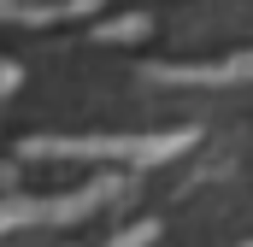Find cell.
Masks as SVG:
<instances>
[{"label":"cell","mask_w":253,"mask_h":247,"mask_svg":"<svg viewBox=\"0 0 253 247\" xmlns=\"http://www.w3.org/2000/svg\"><path fill=\"white\" fill-rule=\"evenodd\" d=\"M200 129H147V135H30L18 141L24 159H94V165H118V171H153L183 159Z\"/></svg>","instance_id":"6da1fadb"},{"label":"cell","mask_w":253,"mask_h":247,"mask_svg":"<svg viewBox=\"0 0 253 247\" xmlns=\"http://www.w3.org/2000/svg\"><path fill=\"white\" fill-rule=\"evenodd\" d=\"M147 82H171V88H242L253 82V47L224 53V59H183V65H141Z\"/></svg>","instance_id":"7a4b0ae2"},{"label":"cell","mask_w":253,"mask_h":247,"mask_svg":"<svg viewBox=\"0 0 253 247\" xmlns=\"http://www.w3.org/2000/svg\"><path fill=\"white\" fill-rule=\"evenodd\" d=\"M106 0H0V24H24V30H53L71 18L100 12Z\"/></svg>","instance_id":"3957f363"},{"label":"cell","mask_w":253,"mask_h":247,"mask_svg":"<svg viewBox=\"0 0 253 247\" xmlns=\"http://www.w3.org/2000/svg\"><path fill=\"white\" fill-rule=\"evenodd\" d=\"M30 224H47V230H59L53 224V194H0V236H12V230H30Z\"/></svg>","instance_id":"277c9868"},{"label":"cell","mask_w":253,"mask_h":247,"mask_svg":"<svg viewBox=\"0 0 253 247\" xmlns=\"http://www.w3.org/2000/svg\"><path fill=\"white\" fill-rule=\"evenodd\" d=\"M147 36H153V18H147V12H118V18L88 24V41H94V47H141Z\"/></svg>","instance_id":"5b68a950"},{"label":"cell","mask_w":253,"mask_h":247,"mask_svg":"<svg viewBox=\"0 0 253 247\" xmlns=\"http://www.w3.org/2000/svg\"><path fill=\"white\" fill-rule=\"evenodd\" d=\"M153 242H159V218H135V224H124L106 247H153Z\"/></svg>","instance_id":"8992f818"},{"label":"cell","mask_w":253,"mask_h":247,"mask_svg":"<svg viewBox=\"0 0 253 247\" xmlns=\"http://www.w3.org/2000/svg\"><path fill=\"white\" fill-rule=\"evenodd\" d=\"M18 88H24V65L0 59V94H18Z\"/></svg>","instance_id":"52a82bcc"},{"label":"cell","mask_w":253,"mask_h":247,"mask_svg":"<svg viewBox=\"0 0 253 247\" xmlns=\"http://www.w3.org/2000/svg\"><path fill=\"white\" fill-rule=\"evenodd\" d=\"M248 247H253V242H248Z\"/></svg>","instance_id":"ba28073f"}]
</instances>
